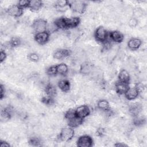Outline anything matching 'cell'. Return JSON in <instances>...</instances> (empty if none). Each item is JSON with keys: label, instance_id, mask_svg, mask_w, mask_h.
Listing matches in <instances>:
<instances>
[{"label": "cell", "instance_id": "7", "mask_svg": "<svg viewBox=\"0 0 147 147\" xmlns=\"http://www.w3.org/2000/svg\"><path fill=\"white\" fill-rule=\"evenodd\" d=\"M93 144V139L88 135L81 136L76 141V145L79 147H91Z\"/></svg>", "mask_w": 147, "mask_h": 147}, {"label": "cell", "instance_id": "31", "mask_svg": "<svg viewBox=\"0 0 147 147\" xmlns=\"http://www.w3.org/2000/svg\"><path fill=\"white\" fill-rule=\"evenodd\" d=\"M134 87L137 89L139 93H141L144 91L146 87V85L143 82H137L136 84Z\"/></svg>", "mask_w": 147, "mask_h": 147}, {"label": "cell", "instance_id": "32", "mask_svg": "<svg viewBox=\"0 0 147 147\" xmlns=\"http://www.w3.org/2000/svg\"><path fill=\"white\" fill-rule=\"evenodd\" d=\"M138 20L136 17L130 18L128 21V25L131 28H134L136 27L137 25H138Z\"/></svg>", "mask_w": 147, "mask_h": 147}, {"label": "cell", "instance_id": "30", "mask_svg": "<svg viewBox=\"0 0 147 147\" xmlns=\"http://www.w3.org/2000/svg\"><path fill=\"white\" fill-rule=\"evenodd\" d=\"M27 58L29 61H30L32 62H34V63H36L37 61H38V60L40 59V57H39L38 55L34 52L29 53L27 56Z\"/></svg>", "mask_w": 147, "mask_h": 147}, {"label": "cell", "instance_id": "4", "mask_svg": "<svg viewBox=\"0 0 147 147\" xmlns=\"http://www.w3.org/2000/svg\"><path fill=\"white\" fill-rule=\"evenodd\" d=\"M109 33L105 27L99 26L95 29L94 35L97 41L103 43L108 40Z\"/></svg>", "mask_w": 147, "mask_h": 147}, {"label": "cell", "instance_id": "6", "mask_svg": "<svg viewBox=\"0 0 147 147\" xmlns=\"http://www.w3.org/2000/svg\"><path fill=\"white\" fill-rule=\"evenodd\" d=\"M75 131L74 128L71 127H65L61 129L59 135V138L64 142H68L74 137Z\"/></svg>", "mask_w": 147, "mask_h": 147}, {"label": "cell", "instance_id": "20", "mask_svg": "<svg viewBox=\"0 0 147 147\" xmlns=\"http://www.w3.org/2000/svg\"><path fill=\"white\" fill-rule=\"evenodd\" d=\"M44 91L46 93V95L51 97L54 98L57 95V90L56 87L51 84L48 83L44 87Z\"/></svg>", "mask_w": 147, "mask_h": 147}, {"label": "cell", "instance_id": "26", "mask_svg": "<svg viewBox=\"0 0 147 147\" xmlns=\"http://www.w3.org/2000/svg\"><path fill=\"white\" fill-rule=\"evenodd\" d=\"M22 44V41L18 37H12L9 42V45L10 48H17L20 46Z\"/></svg>", "mask_w": 147, "mask_h": 147}, {"label": "cell", "instance_id": "25", "mask_svg": "<svg viewBox=\"0 0 147 147\" xmlns=\"http://www.w3.org/2000/svg\"><path fill=\"white\" fill-rule=\"evenodd\" d=\"M133 125L136 126H141L145 124L146 120L144 116L140 115V114L133 117Z\"/></svg>", "mask_w": 147, "mask_h": 147}, {"label": "cell", "instance_id": "18", "mask_svg": "<svg viewBox=\"0 0 147 147\" xmlns=\"http://www.w3.org/2000/svg\"><path fill=\"white\" fill-rule=\"evenodd\" d=\"M44 5L43 1L40 0H32L29 1L28 8L33 11H38Z\"/></svg>", "mask_w": 147, "mask_h": 147}, {"label": "cell", "instance_id": "37", "mask_svg": "<svg viewBox=\"0 0 147 147\" xmlns=\"http://www.w3.org/2000/svg\"><path fill=\"white\" fill-rule=\"evenodd\" d=\"M10 145L9 143H8L6 141H0V146L1 147H4V146H10Z\"/></svg>", "mask_w": 147, "mask_h": 147}, {"label": "cell", "instance_id": "5", "mask_svg": "<svg viewBox=\"0 0 147 147\" xmlns=\"http://www.w3.org/2000/svg\"><path fill=\"white\" fill-rule=\"evenodd\" d=\"M47 24V21L43 18L35 19L32 24V30L35 32V34L46 31Z\"/></svg>", "mask_w": 147, "mask_h": 147}, {"label": "cell", "instance_id": "13", "mask_svg": "<svg viewBox=\"0 0 147 147\" xmlns=\"http://www.w3.org/2000/svg\"><path fill=\"white\" fill-rule=\"evenodd\" d=\"M142 40L138 38H130L127 44V47L133 51L137 50L142 45Z\"/></svg>", "mask_w": 147, "mask_h": 147}, {"label": "cell", "instance_id": "16", "mask_svg": "<svg viewBox=\"0 0 147 147\" xmlns=\"http://www.w3.org/2000/svg\"><path fill=\"white\" fill-rule=\"evenodd\" d=\"M130 75L129 72L126 69L121 70L118 75V81L122 83L129 84L130 82Z\"/></svg>", "mask_w": 147, "mask_h": 147}, {"label": "cell", "instance_id": "12", "mask_svg": "<svg viewBox=\"0 0 147 147\" xmlns=\"http://www.w3.org/2000/svg\"><path fill=\"white\" fill-rule=\"evenodd\" d=\"M109 37L111 41L115 43H121L124 39V35L118 30H113L109 33Z\"/></svg>", "mask_w": 147, "mask_h": 147}, {"label": "cell", "instance_id": "2", "mask_svg": "<svg viewBox=\"0 0 147 147\" xmlns=\"http://www.w3.org/2000/svg\"><path fill=\"white\" fill-rule=\"evenodd\" d=\"M64 118L67 121L68 126L72 128H76L83 124L84 119L76 116L75 110L72 109L67 110L64 114Z\"/></svg>", "mask_w": 147, "mask_h": 147}, {"label": "cell", "instance_id": "11", "mask_svg": "<svg viewBox=\"0 0 147 147\" xmlns=\"http://www.w3.org/2000/svg\"><path fill=\"white\" fill-rule=\"evenodd\" d=\"M71 54V51L68 49L61 48L56 50L53 53V57L57 60H63L67 58Z\"/></svg>", "mask_w": 147, "mask_h": 147}, {"label": "cell", "instance_id": "15", "mask_svg": "<svg viewBox=\"0 0 147 147\" xmlns=\"http://www.w3.org/2000/svg\"><path fill=\"white\" fill-rule=\"evenodd\" d=\"M129 84L117 82L115 84V90L116 92L119 95H124L127 89L129 88Z\"/></svg>", "mask_w": 147, "mask_h": 147}, {"label": "cell", "instance_id": "27", "mask_svg": "<svg viewBox=\"0 0 147 147\" xmlns=\"http://www.w3.org/2000/svg\"><path fill=\"white\" fill-rule=\"evenodd\" d=\"M41 102H42L44 104L48 106H52L55 103L54 98L51 97L48 95L42 97L41 99Z\"/></svg>", "mask_w": 147, "mask_h": 147}, {"label": "cell", "instance_id": "28", "mask_svg": "<svg viewBox=\"0 0 147 147\" xmlns=\"http://www.w3.org/2000/svg\"><path fill=\"white\" fill-rule=\"evenodd\" d=\"M46 74L49 76H55L57 74L56 65L49 67L46 70Z\"/></svg>", "mask_w": 147, "mask_h": 147}, {"label": "cell", "instance_id": "14", "mask_svg": "<svg viewBox=\"0 0 147 147\" xmlns=\"http://www.w3.org/2000/svg\"><path fill=\"white\" fill-rule=\"evenodd\" d=\"M139 94L140 93L135 87H129L125 93L124 95L126 99L132 100L138 98Z\"/></svg>", "mask_w": 147, "mask_h": 147}, {"label": "cell", "instance_id": "34", "mask_svg": "<svg viewBox=\"0 0 147 147\" xmlns=\"http://www.w3.org/2000/svg\"><path fill=\"white\" fill-rule=\"evenodd\" d=\"M6 57H7V54H6L5 51L1 50V52H0V61H1V63H2L3 61H5Z\"/></svg>", "mask_w": 147, "mask_h": 147}, {"label": "cell", "instance_id": "17", "mask_svg": "<svg viewBox=\"0 0 147 147\" xmlns=\"http://www.w3.org/2000/svg\"><path fill=\"white\" fill-rule=\"evenodd\" d=\"M142 105L138 103H134L130 105L129 107V111L130 114L134 117L140 114L142 111Z\"/></svg>", "mask_w": 147, "mask_h": 147}, {"label": "cell", "instance_id": "8", "mask_svg": "<svg viewBox=\"0 0 147 147\" xmlns=\"http://www.w3.org/2000/svg\"><path fill=\"white\" fill-rule=\"evenodd\" d=\"M34 40L39 45H45L50 40V34L47 31L36 33Z\"/></svg>", "mask_w": 147, "mask_h": 147}, {"label": "cell", "instance_id": "36", "mask_svg": "<svg viewBox=\"0 0 147 147\" xmlns=\"http://www.w3.org/2000/svg\"><path fill=\"white\" fill-rule=\"evenodd\" d=\"M5 87L1 84L0 86V99H1V100H2L3 98H5Z\"/></svg>", "mask_w": 147, "mask_h": 147}, {"label": "cell", "instance_id": "19", "mask_svg": "<svg viewBox=\"0 0 147 147\" xmlns=\"http://www.w3.org/2000/svg\"><path fill=\"white\" fill-rule=\"evenodd\" d=\"M57 86L60 90L64 92H68L71 88V83L67 79L60 80L57 83Z\"/></svg>", "mask_w": 147, "mask_h": 147}, {"label": "cell", "instance_id": "10", "mask_svg": "<svg viewBox=\"0 0 147 147\" xmlns=\"http://www.w3.org/2000/svg\"><path fill=\"white\" fill-rule=\"evenodd\" d=\"M6 11L10 16L15 18L20 17L23 14V9L20 7L17 4L11 5Z\"/></svg>", "mask_w": 147, "mask_h": 147}, {"label": "cell", "instance_id": "23", "mask_svg": "<svg viewBox=\"0 0 147 147\" xmlns=\"http://www.w3.org/2000/svg\"><path fill=\"white\" fill-rule=\"evenodd\" d=\"M56 69L57 74L60 75H65L68 72V65L65 63H60L56 65Z\"/></svg>", "mask_w": 147, "mask_h": 147}, {"label": "cell", "instance_id": "29", "mask_svg": "<svg viewBox=\"0 0 147 147\" xmlns=\"http://www.w3.org/2000/svg\"><path fill=\"white\" fill-rule=\"evenodd\" d=\"M30 145L33 146H39L41 145V140L36 137H31L28 141Z\"/></svg>", "mask_w": 147, "mask_h": 147}, {"label": "cell", "instance_id": "22", "mask_svg": "<svg viewBox=\"0 0 147 147\" xmlns=\"http://www.w3.org/2000/svg\"><path fill=\"white\" fill-rule=\"evenodd\" d=\"M97 107L102 111L108 110L110 109L109 102L106 99H100L97 103Z\"/></svg>", "mask_w": 147, "mask_h": 147}, {"label": "cell", "instance_id": "3", "mask_svg": "<svg viewBox=\"0 0 147 147\" xmlns=\"http://www.w3.org/2000/svg\"><path fill=\"white\" fill-rule=\"evenodd\" d=\"M69 7L74 12L78 14H83L85 12L87 7V3L83 1H68Z\"/></svg>", "mask_w": 147, "mask_h": 147}, {"label": "cell", "instance_id": "1", "mask_svg": "<svg viewBox=\"0 0 147 147\" xmlns=\"http://www.w3.org/2000/svg\"><path fill=\"white\" fill-rule=\"evenodd\" d=\"M59 29L68 30L77 28L80 23V19L78 17H60L54 21Z\"/></svg>", "mask_w": 147, "mask_h": 147}, {"label": "cell", "instance_id": "38", "mask_svg": "<svg viewBox=\"0 0 147 147\" xmlns=\"http://www.w3.org/2000/svg\"><path fill=\"white\" fill-rule=\"evenodd\" d=\"M115 146H127V145L125 144L123 142H117L115 144H114Z\"/></svg>", "mask_w": 147, "mask_h": 147}, {"label": "cell", "instance_id": "24", "mask_svg": "<svg viewBox=\"0 0 147 147\" xmlns=\"http://www.w3.org/2000/svg\"><path fill=\"white\" fill-rule=\"evenodd\" d=\"M54 7L58 10L63 11V9L66 8L67 7H69L68 1L64 0H59L56 1L54 3Z\"/></svg>", "mask_w": 147, "mask_h": 147}, {"label": "cell", "instance_id": "35", "mask_svg": "<svg viewBox=\"0 0 147 147\" xmlns=\"http://www.w3.org/2000/svg\"><path fill=\"white\" fill-rule=\"evenodd\" d=\"M106 132V130L105 129L102 127H99L96 131V134L99 136V137H102L103 136L105 135Z\"/></svg>", "mask_w": 147, "mask_h": 147}, {"label": "cell", "instance_id": "33", "mask_svg": "<svg viewBox=\"0 0 147 147\" xmlns=\"http://www.w3.org/2000/svg\"><path fill=\"white\" fill-rule=\"evenodd\" d=\"M29 4V1L28 0H21V1H19L18 2L17 5L21 7L22 9H24V8H28V6Z\"/></svg>", "mask_w": 147, "mask_h": 147}, {"label": "cell", "instance_id": "21", "mask_svg": "<svg viewBox=\"0 0 147 147\" xmlns=\"http://www.w3.org/2000/svg\"><path fill=\"white\" fill-rule=\"evenodd\" d=\"M93 67L92 64L88 62H84L83 63L80 67V72L84 75H87L91 72Z\"/></svg>", "mask_w": 147, "mask_h": 147}, {"label": "cell", "instance_id": "9", "mask_svg": "<svg viewBox=\"0 0 147 147\" xmlns=\"http://www.w3.org/2000/svg\"><path fill=\"white\" fill-rule=\"evenodd\" d=\"M75 113L77 117L84 119L90 114L91 110L87 105H82L76 107Z\"/></svg>", "mask_w": 147, "mask_h": 147}]
</instances>
